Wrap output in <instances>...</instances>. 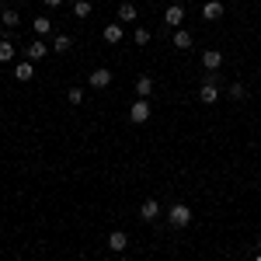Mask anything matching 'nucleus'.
I'll return each instance as SVG.
<instances>
[{
	"label": "nucleus",
	"mask_w": 261,
	"mask_h": 261,
	"mask_svg": "<svg viewBox=\"0 0 261 261\" xmlns=\"http://www.w3.org/2000/svg\"><path fill=\"white\" fill-rule=\"evenodd\" d=\"M136 18H140V7L129 4V0H122V4H119V21L125 24V21H136Z\"/></svg>",
	"instance_id": "15"
},
{
	"label": "nucleus",
	"mask_w": 261,
	"mask_h": 261,
	"mask_svg": "<svg viewBox=\"0 0 261 261\" xmlns=\"http://www.w3.org/2000/svg\"><path fill=\"white\" fill-rule=\"evenodd\" d=\"M115 261H129V258H122V254H119V258H115Z\"/></svg>",
	"instance_id": "26"
},
{
	"label": "nucleus",
	"mask_w": 261,
	"mask_h": 261,
	"mask_svg": "<svg viewBox=\"0 0 261 261\" xmlns=\"http://www.w3.org/2000/svg\"><path fill=\"white\" fill-rule=\"evenodd\" d=\"M14 53H18V45L11 39H0V63H11L14 60Z\"/></svg>",
	"instance_id": "18"
},
{
	"label": "nucleus",
	"mask_w": 261,
	"mask_h": 261,
	"mask_svg": "<svg viewBox=\"0 0 261 261\" xmlns=\"http://www.w3.org/2000/svg\"><path fill=\"white\" fill-rule=\"evenodd\" d=\"M87 84H91L94 91H105V87L112 84V70H105V66H98V70H91V77H87Z\"/></svg>",
	"instance_id": "8"
},
{
	"label": "nucleus",
	"mask_w": 261,
	"mask_h": 261,
	"mask_svg": "<svg viewBox=\"0 0 261 261\" xmlns=\"http://www.w3.org/2000/svg\"><path fill=\"white\" fill-rule=\"evenodd\" d=\"M49 53H53V45H49L45 39H35V42L24 45V60H28V63H42Z\"/></svg>",
	"instance_id": "3"
},
{
	"label": "nucleus",
	"mask_w": 261,
	"mask_h": 261,
	"mask_svg": "<svg viewBox=\"0 0 261 261\" xmlns=\"http://www.w3.org/2000/svg\"><path fill=\"white\" fill-rule=\"evenodd\" d=\"M0 28H4V24H0Z\"/></svg>",
	"instance_id": "28"
},
{
	"label": "nucleus",
	"mask_w": 261,
	"mask_h": 261,
	"mask_svg": "<svg viewBox=\"0 0 261 261\" xmlns=\"http://www.w3.org/2000/svg\"><path fill=\"white\" fill-rule=\"evenodd\" d=\"M167 223H171L174 230H185V226L192 223V205H185V202H174V205L167 209Z\"/></svg>",
	"instance_id": "1"
},
{
	"label": "nucleus",
	"mask_w": 261,
	"mask_h": 261,
	"mask_svg": "<svg viewBox=\"0 0 261 261\" xmlns=\"http://www.w3.org/2000/svg\"><path fill=\"white\" fill-rule=\"evenodd\" d=\"M223 11H226V7H223L220 0H205V4H202V21H220Z\"/></svg>",
	"instance_id": "9"
},
{
	"label": "nucleus",
	"mask_w": 261,
	"mask_h": 261,
	"mask_svg": "<svg viewBox=\"0 0 261 261\" xmlns=\"http://www.w3.org/2000/svg\"><path fill=\"white\" fill-rule=\"evenodd\" d=\"M223 66V53L220 49H202V70L205 73H216Z\"/></svg>",
	"instance_id": "5"
},
{
	"label": "nucleus",
	"mask_w": 261,
	"mask_h": 261,
	"mask_svg": "<svg viewBox=\"0 0 261 261\" xmlns=\"http://www.w3.org/2000/svg\"><path fill=\"white\" fill-rule=\"evenodd\" d=\"M70 49H73V39H70V35H53V53L66 56Z\"/></svg>",
	"instance_id": "17"
},
{
	"label": "nucleus",
	"mask_w": 261,
	"mask_h": 261,
	"mask_svg": "<svg viewBox=\"0 0 261 261\" xmlns=\"http://www.w3.org/2000/svg\"><path fill=\"white\" fill-rule=\"evenodd\" d=\"M32 28H35V39H45V35H53V18H35L32 21Z\"/></svg>",
	"instance_id": "16"
},
{
	"label": "nucleus",
	"mask_w": 261,
	"mask_h": 261,
	"mask_svg": "<svg viewBox=\"0 0 261 261\" xmlns=\"http://www.w3.org/2000/svg\"><path fill=\"white\" fill-rule=\"evenodd\" d=\"M140 220H146V223L161 220V202H157V199H146V202L140 205Z\"/></svg>",
	"instance_id": "10"
},
{
	"label": "nucleus",
	"mask_w": 261,
	"mask_h": 261,
	"mask_svg": "<svg viewBox=\"0 0 261 261\" xmlns=\"http://www.w3.org/2000/svg\"><path fill=\"white\" fill-rule=\"evenodd\" d=\"M125 247H129V237H125V230H112V233H108V251L122 254Z\"/></svg>",
	"instance_id": "11"
},
{
	"label": "nucleus",
	"mask_w": 261,
	"mask_h": 261,
	"mask_svg": "<svg viewBox=\"0 0 261 261\" xmlns=\"http://www.w3.org/2000/svg\"><path fill=\"white\" fill-rule=\"evenodd\" d=\"M258 251H261V237H258Z\"/></svg>",
	"instance_id": "27"
},
{
	"label": "nucleus",
	"mask_w": 261,
	"mask_h": 261,
	"mask_svg": "<svg viewBox=\"0 0 261 261\" xmlns=\"http://www.w3.org/2000/svg\"><path fill=\"white\" fill-rule=\"evenodd\" d=\"M171 45H174L178 53H185V49H192V45H195V39H192V32H188V28H174V35H171Z\"/></svg>",
	"instance_id": "7"
},
{
	"label": "nucleus",
	"mask_w": 261,
	"mask_h": 261,
	"mask_svg": "<svg viewBox=\"0 0 261 261\" xmlns=\"http://www.w3.org/2000/svg\"><path fill=\"white\" fill-rule=\"evenodd\" d=\"M199 101H202V105H216V101H220V77H216V73H209V77L202 81Z\"/></svg>",
	"instance_id": "2"
},
{
	"label": "nucleus",
	"mask_w": 261,
	"mask_h": 261,
	"mask_svg": "<svg viewBox=\"0 0 261 261\" xmlns=\"http://www.w3.org/2000/svg\"><path fill=\"white\" fill-rule=\"evenodd\" d=\"M136 94H140V98H150V94H153V77H140V81H136Z\"/></svg>",
	"instance_id": "19"
},
{
	"label": "nucleus",
	"mask_w": 261,
	"mask_h": 261,
	"mask_svg": "<svg viewBox=\"0 0 261 261\" xmlns=\"http://www.w3.org/2000/svg\"><path fill=\"white\" fill-rule=\"evenodd\" d=\"M150 39H153L150 28H136V32H133V42H136V45H150Z\"/></svg>",
	"instance_id": "22"
},
{
	"label": "nucleus",
	"mask_w": 261,
	"mask_h": 261,
	"mask_svg": "<svg viewBox=\"0 0 261 261\" xmlns=\"http://www.w3.org/2000/svg\"><path fill=\"white\" fill-rule=\"evenodd\" d=\"M101 39L108 42V45H119V42H122V21H112V24H105Z\"/></svg>",
	"instance_id": "12"
},
{
	"label": "nucleus",
	"mask_w": 261,
	"mask_h": 261,
	"mask_svg": "<svg viewBox=\"0 0 261 261\" xmlns=\"http://www.w3.org/2000/svg\"><path fill=\"white\" fill-rule=\"evenodd\" d=\"M226 94H230V101H244V98H247V87H244L241 81H233V84H230V91H226Z\"/></svg>",
	"instance_id": "20"
},
{
	"label": "nucleus",
	"mask_w": 261,
	"mask_h": 261,
	"mask_svg": "<svg viewBox=\"0 0 261 261\" xmlns=\"http://www.w3.org/2000/svg\"><path fill=\"white\" fill-rule=\"evenodd\" d=\"M129 119L136 122V125L150 122V98H136L133 101V105H129Z\"/></svg>",
	"instance_id": "4"
},
{
	"label": "nucleus",
	"mask_w": 261,
	"mask_h": 261,
	"mask_svg": "<svg viewBox=\"0 0 261 261\" xmlns=\"http://www.w3.org/2000/svg\"><path fill=\"white\" fill-rule=\"evenodd\" d=\"M254 261H261V251H258V254H254Z\"/></svg>",
	"instance_id": "25"
},
{
	"label": "nucleus",
	"mask_w": 261,
	"mask_h": 261,
	"mask_svg": "<svg viewBox=\"0 0 261 261\" xmlns=\"http://www.w3.org/2000/svg\"><path fill=\"white\" fill-rule=\"evenodd\" d=\"M91 11H94L91 0H77V4H73V14H77V18H91Z\"/></svg>",
	"instance_id": "21"
},
{
	"label": "nucleus",
	"mask_w": 261,
	"mask_h": 261,
	"mask_svg": "<svg viewBox=\"0 0 261 261\" xmlns=\"http://www.w3.org/2000/svg\"><path fill=\"white\" fill-rule=\"evenodd\" d=\"M32 77H35V63H18V66H14V81H21V84H28L32 81Z\"/></svg>",
	"instance_id": "13"
},
{
	"label": "nucleus",
	"mask_w": 261,
	"mask_h": 261,
	"mask_svg": "<svg viewBox=\"0 0 261 261\" xmlns=\"http://www.w3.org/2000/svg\"><path fill=\"white\" fill-rule=\"evenodd\" d=\"M181 21H185V7H181V4H171V7L164 11V24L174 32V28H181Z\"/></svg>",
	"instance_id": "6"
},
{
	"label": "nucleus",
	"mask_w": 261,
	"mask_h": 261,
	"mask_svg": "<svg viewBox=\"0 0 261 261\" xmlns=\"http://www.w3.org/2000/svg\"><path fill=\"white\" fill-rule=\"evenodd\" d=\"M66 101H70V105H81V101H84V91H81V87H70V91H66Z\"/></svg>",
	"instance_id": "23"
},
{
	"label": "nucleus",
	"mask_w": 261,
	"mask_h": 261,
	"mask_svg": "<svg viewBox=\"0 0 261 261\" xmlns=\"http://www.w3.org/2000/svg\"><path fill=\"white\" fill-rule=\"evenodd\" d=\"M45 7H63V0H45Z\"/></svg>",
	"instance_id": "24"
},
{
	"label": "nucleus",
	"mask_w": 261,
	"mask_h": 261,
	"mask_svg": "<svg viewBox=\"0 0 261 261\" xmlns=\"http://www.w3.org/2000/svg\"><path fill=\"white\" fill-rule=\"evenodd\" d=\"M0 24L14 32V28H18V24H21V14H18V11H14V7H4V11H0Z\"/></svg>",
	"instance_id": "14"
}]
</instances>
